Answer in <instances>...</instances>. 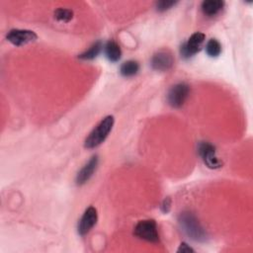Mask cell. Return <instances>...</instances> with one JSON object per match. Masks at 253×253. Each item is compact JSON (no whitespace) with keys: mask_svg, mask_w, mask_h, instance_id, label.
Wrapping results in <instances>:
<instances>
[{"mask_svg":"<svg viewBox=\"0 0 253 253\" xmlns=\"http://www.w3.org/2000/svg\"><path fill=\"white\" fill-rule=\"evenodd\" d=\"M190 94V86L184 82L174 85L168 92L167 100L171 107L180 108L184 105Z\"/></svg>","mask_w":253,"mask_h":253,"instance_id":"277c9868","label":"cell"},{"mask_svg":"<svg viewBox=\"0 0 253 253\" xmlns=\"http://www.w3.org/2000/svg\"><path fill=\"white\" fill-rule=\"evenodd\" d=\"M114 123L115 119L113 116L105 117L86 137L84 146L88 149H92L102 144L111 132Z\"/></svg>","mask_w":253,"mask_h":253,"instance_id":"7a4b0ae2","label":"cell"},{"mask_svg":"<svg viewBox=\"0 0 253 253\" xmlns=\"http://www.w3.org/2000/svg\"><path fill=\"white\" fill-rule=\"evenodd\" d=\"M160 209L164 213H167L170 211V209H171V200H170V198L164 199V201L162 202V204L160 206Z\"/></svg>","mask_w":253,"mask_h":253,"instance_id":"ac0fdd59","label":"cell"},{"mask_svg":"<svg viewBox=\"0 0 253 253\" xmlns=\"http://www.w3.org/2000/svg\"><path fill=\"white\" fill-rule=\"evenodd\" d=\"M177 252H179V253H181V252H182V253H190V252H195V250H194L192 247H190L187 243L182 242V243L180 244V246H179Z\"/></svg>","mask_w":253,"mask_h":253,"instance_id":"d6986e66","label":"cell"},{"mask_svg":"<svg viewBox=\"0 0 253 253\" xmlns=\"http://www.w3.org/2000/svg\"><path fill=\"white\" fill-rule=\"evenodd\" d=\"M133 233L136 237L151 243H156L159 241L157 225L154 219H144L138 221L134 227Z\"/></svg>","mask_w":253,"mask_h":253,"instance_id":"3957f363","label":"cell"},{"mask_svg":"<svg viewBox=\"0 0 253 253\" xmlns=\"http://www.w3.org/2000/svg\"><path fill=\"white\" fill-rule=\"evenodd\" d=\"M206 51L209 56L216 57L221 52V44L215 39H211L206 44Z\"/></svg>","mask_w":253,"mask_h":253,"instance_id":"9a60e30c","label":"cell"},{"mask_svg":"<svg viewBox=\"0 0 253 253\" xmlns=\"http://www.w3.org/2000/svg\"><path fill=\"white\" fill-rule=\"evenodd\" d=\"M98 220L97 210L94 207H89L83 213L78 223V233L80 235L87 234Z\"/></svg>","mask_w":253,"mask_h":253,"instance_id":"9c48e42d","label":"cell"},{"mask_svg":"<svg viewBox=\"0 0 253 253\" xmlns=\"http://www.w3.org/2000/svg\"><path fill=\"white\" fill-rule=\"evenodd\" d=\"M174 63V58L169 50H160L151 58V66L157 71H167Z\"/></svg>","mask_w":253,"mask_h":253,"instance_id":"ba28073f","label":"cell"},{"mask_svg":"<svg viewBox=\"0 0 253 253\" xmlns=\"http://www.w3.org/2000/svg\"><path fill=\"white\" fill-rule=\"evenodd\" d=\"M102 49V43L101 42H94L87 50H85L83 53L79 54L78 57L80 59H83V60H91V59H94L95 57L98 56V54L100 53Z\"/></svg>","mask_w":253,"mask_h":253,"instance_id":"5bb4252c","label":"cell"},{"mask_svg":"<svg viewBox=\"0 0 253 253\" xmlns=\"http://www.w3.org/2000/svg\"><path fill=\"white\" fill-rule=\"evenodd\" d=\"M139 70V64L136 60H127L121 65L120 72L125 77L134 76Z\"/></svg>","mask_w":253,"mask_h":253,"instance_id":"4fadbf2b","label":"cell"},{"mask_svg":"<svg viewBox=\"0 0 253 253\" xmlns=\"http://www.w3.org/2000/svg\"><path fill=\"white\" fill-rule=\"evenodd\" d=\"M177 2L176 1H167V0H163V1H158L156 3V9L159 12H164L166 10H169L171 7H173Z\"/></svg>","mask_w":253,"mask_h":253,"instance_id":"e0dca14e","label":"cell"},{"mask_svg":"<svg viewBox=\"0 0 253 253\" xmlns=\"http://www.w3.org/2000/svg\"><path fill=\"white\" fill-rule=\"evenodd\" d=\"M105 54L111 62L119 61L122 56V50L120 45L114 41L107 42L105 44Z\"/></svg>","mask_w":253,"mask_h":253,"instance_id":"7c38bea8","label":"cell"},{"mask_svg":"<svg viewBox=\"0 0 253 253\" xmlns=\"http://www.w3.org/2000/svg\"><path fill=\"white\" fill-rule=\"evenodd\" d=\"M179 223L184 233L192 240L203 242L206 241L208 234L202 226L197 216L190 211H183L179 215Z\"/></svg>","mask_w":253,"mask_h":253,"instance_id":"6da1fadb","label":"cell"},{"mask_svg":"<svg viewBox=\"0 0 253 253\" xmlns=\"http://www.w3.org/2000/svg\"><path fill=\"white\" fill-rule=\"evenodd\" d=\"M205 35L203 33L197 32L193 34L189 40L184 42L180 47V53L184 58H190L201 50L202 43L205 41Z\"/></svg>","mask_w":253,"mask_h":253,"instance_id":"5b68a950","label":"cell"},{"mask_svg":"<svg viewBox=\"0 0 253 253\" xmlns=\"http://www.w3.org/2000/svg\"><path fill=\"white\" fill-rule=\"evenodd\" d=\"M99 158L97 155H93L90 160L81 168V170L78 172L76 176V183L78 185L85 184L94 174L98 167Z\"/></svg>","mask_w":253,"mask_h":253,"instance_id":"30bf717a","label":"cell"},{"mask_svg":"<svg viewBox=\"0 0 253 253\" xmlns=\"http://www.w3.org/2000/svg\"><path fill=\"white\" fill-rule=\"evenodd\" d=\"M37 38L38 36L35 32L22 29H13L6 36V39L16 46H22L27 43L33 42L37 40Z\"/></svg>","mask_w":253,"mask_h":253,"instance_id":"52a82bcc","label":"cell"},{"mask_svg":"<svg viewBox=\"0 0 253 253\" xmlns=\"http://www.w3.org/2000/svg\"><path fill=\"white\" fill-rule=\"evenodd\" d=\"M199 154L202 157L205 164L211 169L219 168L222 163L215 155V147L210 142L203 141L199 144Z\"/></svg>","mask_w":253,"mask_h":253,"instance_id":"8992f818","label":"cell"},{"mask_svg":"<svg viewBox=\"0 0 253 253\" xmlns=\"http://www.w3.org/2000/svg\"><path fill=\"white\" fill-rule=\"evenodd\" d=\"M224 2L220 0H206L202 2L201 9L203 13L208 17H213L217 15L223 8Z\"/></svg>","mask_w":253,"mask_h":253,"instance_id":"8fae6325","label":"cell"},{"mask_svg":"<svg viewBox=\"0 0 253 253\" xmlns=\"http://www.w3.org/2000/svg\"><path fill=\"white\" fill-rule=\"evenodd\" d=\"M54 18L58 21L61 22H69L73 18V12L69 9H64V8H59L54 11Z\"/></svg>","mask_w":253,"mask_h":253,"instance_id":"2e32d148","label":"cell"}]
</instances>
